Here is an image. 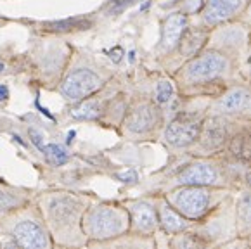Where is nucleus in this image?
<instances>
[{
  "label": "nucleus",
  "mask_w": 251,
  "mask_h": 249,
  "mask_svg": "<svg viewBox=\"0 0 251 249\" xmlns=\"http://www.w3.org/2000/svg\"><path fill=\"white\" fill-rule=\"evenodd\" d=\"M237 224L243 230L251 228V191L244 192L237 201Z\"/></svg>",
  "instance_id": "b1692460"
},
{
  "label": "nucleus",
  "mask_w": 251,
  "mask_h": 249,
  "mask_svg": "<svg viewBox=\"0 0 251 249\" xmlns=\"http://www.w3.org/2000/svg\"><path fill=\"white\" fill-rule=\"evenodd\" d=\"M220 249H230V244L226 246V248H220ZM234 249H248V248H234Z\"/></svg>",
  "instance_id": "7c9ffc66"
},
{
  "label": "nucleus",
  "mask_w": 251,
  "mask_h": 249,
  "mask_svg": "<svg viewBox=\"0 0 251 249\" xmlns=\"http://www.w3.org/2000/svg\"><path fill=\"white\" fill-rule=\"evenodd\" d=\"M85 249H156L154 235H139L126 232L107 241H89Z\"/></svg>",
  "instance_id": "4468645a"
},
{
  "label": "nucleus",
  "mask_w": 251,
  "mask_h": 249,
  "mask_svg": "<svg viewBox=\"0 0 251 249\" xmlns=\"http://www.w3.org/2000/svg\"><path fill=\"white\" fill-rule=\"evenodd\" d=\"M206 42V33L200 31V29H185V33L182 35L180 42H178V49L184 57H192L200 52V49Z\"/></svg>",
  "instance_id": "5701e85b"
},
{
  "label": "nucleus",
  "mask_w": 251,
  "mask_h": 249,
  "mask_svg": "<svg viewBox=\"0 0 251 249\" xmlns=\"http://www.w3.org/2000/svg\"><path fill=\"white\" fill-rule=\"evenodd\" d=\"M201 147L206 150H217L227 142V123L224 118H208L203 121L200 135Z\"/></svg>",
  "instance_id": "dca6fc26"
},
{
  "label": "nucleus",
  "mask_w": 251,
  "mask_h": 249,
  "mask_svg": "<svg viewBox=\"0 0 251 249\" xmlns=\"http://www.w3.org/2000/svg\"><path fill=\"white\" fill-rule=\"evenodd\" d=\"M0 249H19V248L14 244V241L11 237H7L5 234H0Z\"/></svg>",
  "instance_id": "c85d7f7f"
},
{
  "label": "nucleus",
  "mask_w": 251,
  "mask_h": 249,
  "mask_svg": "<svg viewBox=\"0 0 251 249\" xmlns=\"http://www.w3.org/2000/svg\"><path fill=\"white\" fill-rule=\"evenodd\" d=\"M182 7L185 14H196L204 7V0H182Z\"/></svg>",
  "instance_id": "cd10ccee"
},
{
  "label": "nucleus",
  "mask_w": 251,
  "mask_h": 249,
  "mask_svg": "<svg viewBox=\"0 0 251 249\" xmlns=\"http://www.w3.org/2000/svg\"><path fill=\"white\" fill-rule=\"evenodd\" d=\"M139 0H113V2H109L107 4V14L111 16H118L122 14L125 9L132 7L133 4H137Z\"/></svg>",
  "instance_id": "bb28decb"
},
{
  "label": "nucleus",
  "mask_w": 251,
  "mask_h": 249,
  "mask_svg": "<svg viewBox=\"0 0 251 249\" xmlns=\"http://www.w3.org/2000/svg\"><path fill=\"white\" fill-rule=\"evenodd\" d=\"M107 104L109 100L99 99L96 94L85 100L70 104V116L76 121H99L102 116H106Z\"/></svg>",
  "instance_id": "f3484780"
},
{
  "label": "nucleus",
  "mask_w": 251,
  "mask_h": 249,
  "mask_svg": "<svg viewBox=\"0 0 251 249\" xmlns=\"http://www.w3.org/2000/svg\"><path fill=\"white\" fill-rule=\"evenodd\" d=\"M250 71H251V57H250Z\"/></svg>",
  "instance_id": "473e14b6"
},
{
  "label": "nucleus",
  "mask_w": 251,
  "mask_h": 249,
  "mask_svg": "<svg viewBox=\"0 0 251 249\" xmlns=\"http://www.w3.org/2000/svg\"><path fill=\"white\" fill-rule=\"evenodd\" d=\"M92 23L85 16H76V18L59 19V21H44L40 23L42 33H73V31H83L90 28Z\"/></svg>",
  "instance_id": "6ab92c4d"
},
{
  "label": "nucleus",
  "mask_w": 251,
  "mask_h": 249,
  "mask_svg": "<svg viewBox=\"0 0 251 249\" xmlns=\"http://www.w3.org/2000/svg\"><path fill=\"white\" fill-rule=\"evenodd\" d=\"M246 182H248V183H250V185H251V173H248V176H246Z\"/></svg>",
  "instance_id": "2f4dec72"
},
{
  "label": "nucleus",
  "mask_w": 251,
  "mask_h": 249,
  "mask_svg": "<svg viewBox=\"0 0 251 249\" xmlns=\"http://www.w3.org/2000/svg\"><path fill=\"white\" fill-rule=\"evenodd\" d=\"M168 249H213V244L200 232L185 230L170 235Z\"/></svg>",
  "instance_id": "412c9836"
},
{
  "label": "nucleus",
  "mask_w": 251,
  "mask_h": 249,
  "mask_svg": "<svg viewBox=\"0 0 251 249\" xmlns=\"http://www.w3.org/2000/svg\"><path fill=\"white\" fill-rule=\"evenodd\" d=\"M174 94H175V88H174V85H172V81L159 80L154 87V92H152V100H154L158 106L163 107L174 99Z\"/></svg>",
  "instance_id": "393cba45"
},
{
  "label": "nucleus",
  "mask_w": 251,
  "mask_h": 249,
  "mask_svg": "<svg viewBox=\"0 0 251 249\" xmlns=\"http://www.w3.org/2000/svg\"><path fill=\"white\" fill-rule=\"evenodd\" d=\"M106 76L99 73V70H96L92 64L78 62V59L71 55L66 70L54 90L68 104H76L99 94L106 87Z\"/></svg>",
  "instance_id": "39448f33"
},
{
  "label": "nucleus",
  "mask_w": 251,
  "mask_h": 249,
  "mask_svg": "<svg viewBox=\"0 0 251 249\" xmlns=\"http://www.w3.org/2000/svg\"><path fill=\"white\" fill-rule=\"evenodd\" d=\"M130 216V232L139 235H154L159 228L156 202L149 199H137L126 202Z\"/></svg>",
  "instance_id": "9d476101"
},
{
  "label": "nucleus",
  "mask_w": 251,
  "mask_h": 249,
  "mask_svg": "<svg viewBox=\"0 0 251 249\" xmlns=\"http://www.w3.org/2000/svg\"><path fill=\"white\" fill-rule=\"evenodd\" d=\"M123 133L130 139H148L163 128V111L154 100H137L122 120Z\"/></svg>",
  "instance_id": "423d86ee"
},
{
  "label": "nucleus",
  "mask_w": 251,
  "mask_h": 249,
  "mask_svg": "<svg viewBox=\"0 0 251 249\" xmlns=\"http://www.w3.org/2000/svg\"><path fill=\"white\" fill-rule=\"evenodd\" d=\"M203 121L192 114H178L175 116L165 128V142L174 149H185L196 144L201 135Z\"/></svg>",
  "instance_id": "1a4fd4ad"
},
{
  "label": "nucleus",
  "mask_w": 251,
  "mask_h": 249,
  "mask_svg": "<svg viewBox=\"0 0 251 249\" xmlns=\"http://www.w3.org/2000/svg\"><path fill=\"white\" fill-rule=\"evenodd\" d=\"M229 152L234 159L251 165V130H243L229 142Z\"/></svg>",
  "instance_id": "4be33fe9"
},
{
  "label": "nucleus",
  "mask_w": 251,
  "mask_h": 249,
  "mask_svg": "<svg viewBox=\"0 0 251 249\" xmlns=\"http://www.w3.org/2000/svg\"><path fill=\"white\" fill-rule=\"evenodd\" d=\"M241 4H243V0H208L204 5L203 18L208 25H218L232 14H236Z\"/></svg>",
  "instance_id": "a211bd4d"
},
{
  "label": "nucleus",
  "mask_w": 251,
  "mask_h": 249,
  "mask_svg": "<svg viewBox=\"0 0 251 249\" xmlns=\"http://www.w3.org/2000/svg\"><path fill=\"white\" fill-rule=\"evenodd\" d=\"M0 234L11 237L19 249H54L49 228L35 201L4 216L0 220Z\"/></svg>",
  "instance_id": "f03ea898"
},
{
  "label": "nucleus",
  "mask_w": 251,
  "mask_h": 249,
  "mask_svg": "<svg viewBox=\"0 0 251 249\" xmlns=\"http://www.w3.org/2000/svg\"><path fill=\"white\" fill-rule=\"evenodd\" d=\"M177 185H200L208 187L217 183L218 180V170L213 165L204 161H196L182 168L175 176Z\"/></svg>",
  "instance_id": "ddd939ff"
},
{
  "label": "nucleus",
  "mask_w": 251,
  "mask_h": 249,
  "mask_svg": "<svg viewBox=\"0 0 251 249\" xmlns=\"http://www.w3.org/2000/svg\"><path fill=\"white\" fill-rule=\"evenodd\" d=\"M156 209H158L159 228L166 235H175L192 228V222L184 215H180L165 198H159L156 201Z\"/></svg>",
  "instance_id": "2eb2a0df"
},
{
  "label": "nucleus",
  "mask_w": 251,
  "mask_h": 249,
  "mask_svg": "<svg viewBox=\"0 0 251 249\" xmlns=\"http://www.w3.org/2000/svg\"><path fill=\"white\" fill-rule=\"evenodd\" d=\"M9 97V90H7V87L5 85H0V100L4 102L5 99Z\"/></svg>",
  "instance_id": "c756f323"
},
{
  "label": "nucleus",
  "mask_w": 251,
  "mask_h": 249,
  "mask_svg": "<svg viewBox=\"0 0 251 249\" xmlns=\"http://www.w3.org/2000/svg\"><path fill=\"white\" fill-rule=\"evenodd\" d=\"M37 191L30 187L11 185V183L0 180V220L18 209L25 208L26 204L33 202Z\"/></svg>",
  "instance_id": "9b49d317"
},
{
  "label": "nucleus",
  "mask_w": 251,
  "mask_h": 249,
  "mask_svg": "<svg viewBox=\"0 0 251 249\" xmlns=\"http://www.w3.org/2000/svg\"><path fill=\"white\" fill-rule=\"evenodd\" d=\"M165 199L191 222L204 218L211 208V192L200 185H180L168 192Z\"/></svg>",
  "instance_id": "0eeeda50"
},
{
  "label": "nucleus",
  "mask_w": 251,
  "mask_h": 249,
  "mask_svg": "<svg viewBox=\"0 0 251 249\" xmlns=\"http://www.w3.org/2000/svg\"><path fill=\"white\" fill-rule=\"evenodd\" d=\"M227 70V59L215 50H208L192 57L178 71V78L185 83H203L218 78Z\"/></svg>",
  "instance_id": "6e6552de"
},
{
  "label": "nucleus",
  "mask_w": 251,
  "mask_h": 249,
  "mask_svg": "<svg viewBox=\"0 0 251 249\" xmlns=\"http://www.w3.org/2000/svg\"><path fill=\"white\" fill-rule=\"evenodd\" d=\"M189 28V19L185 12H174L168 18H165L161 25V38L158 42L156 50L159 54H168L175 47H178L182 35L185 33V29Z\"/></svg>",
  "instance_id": "f8f14e48"
},
{
  "label": "nucleus",
  "mask_w": 251,
  "mask_h": 249,
  "mask_svg": "<svg viewBox=\"0 0 251 249\" xmlns=\"http://www.w3.org/2000/svg\"><path fill=\"white\" fill-rule=\"evenodd\" d=\"M42 150H44L47 161L50 163V165H54V166L64 165V163L70 159V154H68V150L64 149L63 146H59V144H47V146H45Z\"/></svg>",
  "instance_id": "a878e982"
},
{
  "label": "nucleus",
  "mask_w": 251,
  "mask_h": 249,
  "mask_svg": "<svg viewBox=\"0 0 251 249\" xmlns=\"http://www.w3.org/2000/svg\"><path fill=\"white\" fill-rule=\"evenodd\" d=\"M251 107V92L246 88H234L227 92L218 102L222 113H243Z\"/></svg>",
  "instance_id": "aec40b11"
},
{
  "label": "nucleus",
  "mask_w": 251,
  "mask_h": 249,
  "mask_svg": "<svg viewBox=\"0 0 251 249\" xmlns=\"http://www.w3.org/2000/svg\"><path fill=\"white\" fill-rule=\"evenodd\" d=\"M81 230L87 241H107L130 232V216L125 204L90 202L81 218Z\"/></svg>",
  "instance_id": "20e7f679"
},
{
  "label": "nucleus",
  "mask_w": 251,
  "mask_h": 249,
  "mask_svg": "<svg viewBox=\"0 0 251 249\" xmlns=\"http://www.w3.org/2000/svg\"><path fill=\"white\" fill-rule=\"evenodd\" d=\"M33 201L40 209L54 246L85 248L89 241L81 230V218L92 202L89 196L70 191H44L37 192Z\"/></svg>",
  "instance_id": "f257e3e1"
},
{
  "label": "nucleus",
  "mask_w": 251,
  "mask_h": 249,
  "mask_svg": "<svg viewBox=\"0 0 251 249\" xmlns=\"http://www.w3.org/2000/svg\"><path fill=\"white\" fill-rule=\"evenodd\" d=\"M73 50L63 40H38L28 52V66L38 83L45 88H55L66 70Z\"/></svg>",
  "instance_id": "7ed1b4c3"
}]
</instances>
